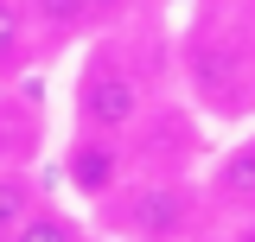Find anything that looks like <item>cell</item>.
Segmentation results:
<instances>
[{"label":"cell","mask_w":255,"mask_h":242,"mask_svg":"<svg viewBox=\"0 0 255 242\" xmlns=\"http://www.w3.org/2000/svg\"><path fill=\"white\" fill-rule=\"evenodd\" d=\"M96 223L128 242H191L204 223V198L185 179H122L96 198Z\"/></svg>","instance_id":"cell-1"},{"label":"cell","mask_w":255,"mask_h":242,"mask_svg":"<svg viewBox=\"0 0 255 242\" xmlns=\"http://www.w3.org/2000/svg\"><path fill=\"white\" fill-rule=\"evenodd\" d=\"M70 115L83 134H134L147 121V83L128 64L122 45H90L77 64V90H70Z\"/></svg>","instance_id":"cell-2"},{"label":"cell","mask_w":255,"mask_h":242,"mask_svg":"<svg viewBox=\"0 0 255 242\" xmlns=\"http://www.w3.org/2000/svg\"><path fill=\"white\" fill-rule=\"evenodd\" d=\"M128 179V140L122 134H70V147H64V185L77 191V198H109L115 185Z\"/></svg>","instance_id":"cell-3"},{"label":"cell","mask_w":255,"mask_h":242,"mask_svg":"<svg viewBox=\"0 0 255 242\" xmlns=\"http://www.w3.org/2000/svg\"><path fill=\"white\" fill-rule=\"evenodd\" d=\"M38 45H64V38H83V32L109 26L115 13H128V0H26Z\"/></svg>","instance_id":"cell-4"},{"label":"cell","mask_w":255,"mask_h":242,"mask_svg":"<svg viewBox=\"0 0 255 242\" xmlns=\"http://www.w3.org/2000/svg\"><path fill=\"white\" fill-rule=\"evenodd\" d=\"M38 51V26H32L26 0H0V83H13Z\"/></svg>","instance_id":"cell-5"},{"label":"cell","mask_w":255,"mask_h":242,"mask_svg":"<svg viewBox=\"0 0 255 242\" xmlns=\"http://www.w3.org/2000/svg\"><path fill=\"white\" fill-rule=\"evenodd\" d=\"M38 204H45V191H38V179H32L26 166H0V242L13 236Z\"/></svg>","instance_id":"cell-6"},{"label":"cell","mask_w":255,"mask_h":242,"mask_svg":"<svg viewBox=\"0 0 255 242\" xmlns=\"http://www.w3.org/2000/svg\"><path fill=\"white\" fill-rule=\"evenodd\" d=\"M6 242H90V230H83V217H70L64 204L45 198V204H38V211H32Z\"/></svg>","instance_id":"cell-7"},{"label":"cell","mask_w":255,"mask_h":242,"mask_svg":"<svg viewBox=\"0 0 255 242\" xmlns=\"http://www.w3.org/2000/svg\"><path fill=\"white\" fill-rule=\"evenodd\" d=\"M217 198L223 204H236V211H255V140H243L236 153H223V166H217Z\"/></svg>","instance_id":"cell-8"},{"label":"cell","mask_w":255,"mask_h":242,"mask_svg":"<svg viewBox=\"0 0 255 242\" xmlns=\"http://www.w3.org/2000/svg\"><path fill=\"white\" fill-rule=\"evenodd\" d=\"M102 242H128V236H109V230H102Z\"/></svg>","instance_id":"cell-9"},{"label":"cell","mask_w":255,"mask_h":242,"mask_svg":"<svg viewBox=\"0 0 255 242\" xmlns=\"http://www.w3.org/2000/svg\"><path fill=\"white\" fill-rule=\"evenodd\" d=\"M191 242H198V236H191Z\"/></svg>","instance_id":"cell-10"}]
</instances>
